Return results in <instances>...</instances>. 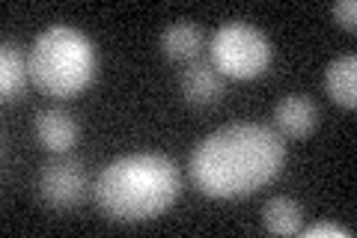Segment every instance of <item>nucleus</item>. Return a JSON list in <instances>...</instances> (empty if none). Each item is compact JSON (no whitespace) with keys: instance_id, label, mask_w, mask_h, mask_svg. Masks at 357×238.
Masks as SVG:
<instances>
[{"instance_id":"ddd939ff","label":"nucleus","mask_w":357,"mask_h":238,"mask_svg":"<svg viewBox=\"0 0 357 238\" xmlns=\"http://www.w3.org/2000/svg\"><path fill=\"white\" fill-rule=\"evenodd\" d=\"M298 235H307V238H319V235H331V238H351V230H345L340 223H331V221H319L312 226H304Z\"/></svg>"},{"instance_id":"4468645a","label":"nucleus","mask_w":357,"mask_h":238,"mask_svg":"<svg viewBox=\"0 0 357 238\" xmlns=\"http://www.w3.org/2000/svg\"><path fill=\"white\" fill-rule=\"evenodd\" d=\"M333 18H337L345 30H354L357 27V3L354 0H337V3H333Z\"/></svg>"},{"instance_id":"f03ea898","label":"nucleus","mask_w":357,"mask_h":238,"mask_svg":"<svg viewBox=\"0 0 357 238\" xmlns=\"http://www.w3.org/2000/svg\"><path fill=\"white\" fill-rule=\"evenodd\" d=\"M182 194L178 167L161 152H131L96 176L93 197L105 218L137 223L158 218Z\"/></svg>"},{"instance_id":"7ed1b4c3","label":"nucleus","mask_w":357,"mask_h":238,"mask_svg":"<svg viewBox=\"0 0 357 238\" xmlns=\"http://www.w3.org/2000/svg\"><path fill=\"white\" fill-rule=\"evenodd\" d=\"M27 66L30 81L45 96L72 98L93 84L98 72V51L84 30L72 24H51L36 33Z\"/></svg>"},{"instance_id":"f8f14e48","label":"nucleus","mask_w":357,"mask_h":238,"mask_svg":"<svg viewBox=\"0 0 357 238\" xmlns=\"http://www.w3.org/2000/svg\"><path fill=\"white\" fill-rule=\"evenodd\" d=\"M262 226L271 235H298L304 230V209L292 197H271L262 206Z\"/></svg>"},{"instance_id":"9d476101","label":"nucleus","mask_w":357,"mask_h":238,"mask_svg":"<svg viewBox=\"0 0 357 238\" xmlns=\"http://www.w3.org/2000/svg\"><path fill=\"white\" fill-rule=\"evenodd\" d=\"M27 81H30V66L24 51L18 48V42L3 39V45H0V98L6 105L18 101L24 96Z\"/></svg>"},{"instance_id":"9b49d317","label":"nucleus","mask_w":357,"mask_h":238,"mask_svg":"<svg viewBox=\"0 0 357 238\" xmlns=\"http://www.w3.org/2000/svg\"><path fill=\"white\" fill-rule=\"evenodd\" d=\"M325 93L340 107L351 110L357 105V57L354 54L337 57L325 69Z\"/></svg>"},{"instance_id":"423d86ee","label":"nucleus","mask_w":357,"mask_h":238,"mask_svg":"<svg viewBox=\"0 0 357 238\" xmlns=\"http://www.w3.org/2000/svg\"><path fill=\"white\" fill-rule=\"evenodd\" d=\"M178 87H182V96L188 105L194 107H211L218 105L223 96V87H227V77H223L211 60H191L185 66L182 77H178Z\"/></svg>"},{"instance_id":"39448f33","label":"nucleus","mask_w":357,"mask_h":238,"mask_svg":"<svg viewBox=\"0 0 357 238\" xmlns=\"http://www.w3.org/2000/svg\"><path fill=\"white\" fill-rule=\"evenodd\" d=\"M36 191L51 209H75V206H81L84 197L89 194L86 164L81 161V158H72L69 152L54 155L51 161L42 164V170H39Z\"/></svg>"},{"instance_id":"f257e3e1","label":"nucleus","mask_w":357,"mask_h":238,"mask_svg":"<svg viewBox=\"0 0 357 238\" xmlns=\"http://www.w3.org/2000/svg\"><path fill=\"white\" fill-rule=\"evenodd\" d=\"M286 143L271 126L236 122L203 137L188 170L194 185L211 200H241L280 176Z\"/></svg>"},{"instance_id":"0eeeda50","label":"nucleus","mask_w":357,"mask_h":238,"mask_svg":"<svg viewBox=\"0 0 357 238\" xmlns=\"http://www.w3.org/2000/svg\"><path fill=\"white\" fill-rule=\"evenodd\" d=\"M33 131H36V140L54 155H66L81 137L75 117L63 107H42L33 119Z\"/></svg>"},{"instance_id":"6e6552de","label":"nucleus","mask_w":357,"mask_h":238,"mask_svg":"<svg viewBox=\"0 0 357 238\" xmlns=\"http://www.w3.org/2000/svg\"><path fill=\"white\" fill-rule=\"evenodd\" d=\"M319 122V110L312 105V98L301 93H289L277 101L274 107V126L280 137H307Z\"/></svg>"},{"instance_id":"20e7f679","label":"nucleus","mask_w":357,"mask_h":238,"mask_svg":"<svg viewBox=\"0 0 357 238\" xmlns=\"http://www.w3.org/2000/svg\"><path fill=\"white\" fill-rule=\"evenodd\" d=\"M211 66L232 81H253L271 66L274 48L268 36L248 21H227L208 42Z\"/></svg>"},{"instance_id":"1a4fd4ad","label":"nucleus","mask_w":357,"mask_h":238,"mask_svg":"<svg viewBox=\"0 0 357 238\" xmlns=\"http://www.w3.org/2000/svg\"><path fill=\"white\" fill-rule=\"evenodd\" d=\"M203 48H206V33L191 18L173 21V24H167L161 33V51L167 60L191 63V60H199Z\"/></svg>"}]
</instances>
